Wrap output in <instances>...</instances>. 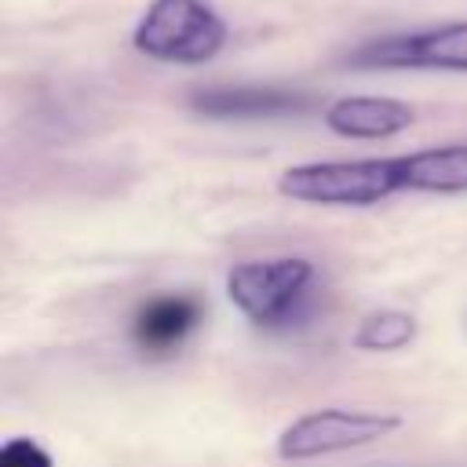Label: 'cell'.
I'll use <instances>...</instances> for the list:
<instances>
[{
  "mask_svg": "<svg viewBox=\"0 0 467 467\" xmlns=\"http://www.w3.org/2000/svg\"><path fill=\"white\" fill-rule=\"evenodd\" d=\"M277 190L303 204H376L398 190H409L405 153L361 157V161H310L281 175Z\"/></svg>",
  "mask_w": 467,
  "mask_h": 467,
  "instance_id": "obj_1",
  "label": "cell"
},
{
  "mask_svg": "<svg viewBox=\"0 0 467 467\" xmlns=\"http://www.w3.org/2000/svg\"><path fill=\"white\" fill-rule=\"evenodd\" d=\"M226 36L230 26L208 0H150L131 44L153 62L201 66L223 51Z\"/></svg>",
  "mask_w": 467,
  "mask_h": 467,
  "instance_id": "obj_2",
  "label": "cell"
},
{
  "mask_svg": "<svg viewBox=\"0 0 467 467\" xmlns=\"http://www.w3.org/2000/svg\"><path fill=\"white\" fill-rule=\"evenodd\" d=\"M310 285H314V263L299 255L255 259L226 274L230 303L252 325H263V328H281V325H296L299 317H306Z\"/></svg>",
  "mask_w": 467,
  "mask_h": 467,
  "instance_id": "obj_3",
  "label": "cell"
},
{
  "mask_svg": "<svg viewBox=\"0 0 467 467\" xmlns=\"http://www.w3.org/2000/svg\"><path fill=\"white\" fill-rule=\"evenodd\" d=\"M401 427L398 412H376V409H317L299 420H292L277 438L281 460H317L347 449L372 445Z\"/></svg>",
  "mask_w": 467,
  "mask_h": 467,
  "instance_id": "obj_4",
  "label": "cell"
},
{
  "mask_svg": "<svg viewBox=\"0 0 467 467\" xmlns=\"http://www.w3.org/2000/svg\"><path fill=\"white\" fill-rule=\"evenodd\" d=\"M347 66H354V69L467 73V22H445V26H431V29L368 40L354 55H347Z\"/></svg>",
  "mask_w": 467,
  "mask_h": 467,
  "instance_id": "obj_5",
  "label": "cell"
},
{
  "mask_svg": "<svg viewBox=\"0 0 467 467\" xmlns=\"http://www.w3.org/2000/svg\"><path fill=\"white\" fill-rule=\"evenodd\" d=\"M190 106L215 120H259V117L303 113L310 106V99L299 91H288V88L241 84V88H204L190 99Z\"/></svg>",
  "mask_w": 467,
  "mask_h": 467,
  "instance_id": "obj_6",
  "label": "cell"
},
{
  "mask_svg": "<svg viewBox=\"0 0 467 467\" xmlns=\"http://www.w3.org/2000/svg\"><path fill=\"white\" fill-rule=\"evenodd\" d=\"M412 120V106L387 95H347L325 109V124L343 139H390Z\"/></svg>",
  "mask_w": 467,
  "mask_h": 467,
  "instance_id": "obj_7",
  "label": "cell"
},
{
  "mask_svg": "<svg viewBox=\"0 0 467 467\" xmlns=\"http://www.w3.org/2000/svg\"><path fill=\"white\" fill-rule=\"evenodd\" d=\"M197 321H201V303L193 296H157L135 314L131 332L142 350L164 354V350L179 347L193 332Z\"/></svg>",
  "mask_w": 467,
  "mask_h": 467,
  "instance_id": "obj_8",
  "label": "cell"
},
{
  "mask_svg": "<svg viewBox=\"0 0 467 467\" xmlns=\"http://www.w3.org/2000/svg\"><path fill=\"white\" fill-rule=\"evenodd\" d=\"M409 164V190L427 193H463L467 190V146H431L405 153Z\"/></svg>",
  "mask_w": 467,
  "mask_h": 467,
  "instance_id": "obj_9",
  "label": "cell"
},
{
  "mask_svg": "<svg viewBox=\"0 0 467 467\" xmlns=\"http://www.w3.org/2000/svg\"><path fill=\"white\" fill-rule=\"evenodd\" d=\"M412 339H416V317L405 314V310L368 314L354 332V347L358 350H401Z\"/></svg>",
  "mask_w": 467,
  "mask_h": 467,
  "instance_id": "obj_10",
  "label": "cell"
},
{
  "mask_svg": "<svg viewBox=\"0 0 467 467\" xmlns=\"http://www.w3.org/2000/svg\"><path fill=\"white\" fill-rule=\"evenodd\" d=\"M0 467H55L47 449L33 438H11L0 449Z\"/></svg>",
  "mask_w": 467,
  "mask_h": 467,
  "instance_id": "obj_11",
  "label": "cell"
}]
</instances>
